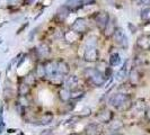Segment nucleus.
Instances as JSON below:
<instances>
[{
	"instance_id": "f257e3e1",
	"label": "nucleus",
	"mask_w": 150,
	"mask_h": 135,
	"mask_svg": "<svg viewBox=\"0 0 150 135\" xmlns=\"http://www.w3.org/2000/svg\"><path fill=\"white\" fill-rule=\"evenodd\" d=\"M110 105L119 110H129L133 106V104L130 95L125 92H117L110 98Z\"/></svg>"
},
{
	"instance_id": "f03ea898",
	"label": "nucleus",
	"mask_w": 150,
	"mask_h": 135,
	"mask_svg": "<svg viewBox=\"0 0 150 135\" xmlns=\"http://www.w3.org/2000/svg\"><path fill=\"white\" fill-rule=\"evenodd\" d=\"M83 77L87 81L95 87H103L106 82V77L103 72H100L96 68H86L83 70Z\"/></svg>"
},
{
	"instance_id": "7ed1b4c3",
	"label": "nucleus",
	"mask_w": 150,
	"mask_h": 135,
	"mask_svg": "<svg viewBox=\"0 0 150 135\" xmlns=\"http://www.w3.org/2000/svg\"><path fill=\"white\" fill-rule=\"evenodd\" d=\"M111 19V16L110 14L105 11V10H100V11H97L96 15H95V24L97 26V28L100 32L105 30V27L107 26V24Z\"/></svg>"
},
{
	"instance_id": "20e7f679",
	"label": "nucleus",
	"mask_w": 150,
	"mask_h": 135,
	"mask_svg": "<svg viewBox=\"0 0 150 135\" xmlns=\"http://www.w3.org/2000/svg\"><path fill=\"white\" fill-rule=\"evenodd\" d=\"M113 41H114V43L117 45V46H120L122 49H127L128 47V37H127V35H125V33L123 32V30L121 28V27H116V30L114 32V34H113Z\"/></svg>"
},
{
	"instance_id": "39448f33",
	"label": "nucleus",
	"mask_w": 150,
	"mask_h": 135,
	"mask_svg": "<svg viewBox=\"0 0 150 135\" xmlns=\"http://www.w3.org/2000/svg\"><path fill=\"white\" fill-rule=\"evenodd\" d=\"M83 60L86 62H97L99 60V51L96 46H87L83 52Z\"/></svg>"
},
{
	"instance_id": "423d86ee",
	"label": "nucleus",
	"mask_w": 150,
	"mask_h": 135,
	"mask_svg": "<svg viewBox=\"0 0 150 135\" xmlns=\"http://www.w3.org/2000/svg\"><path fill=\"white\" fill-rule=\"evenodd\" d=\"M71 30L76 32V33H78L79 35H83L88 30V22L83 17L77 18L74 22V24L71 25Z\"/></svg>"
},
{
	"instance_id": "0eeeda50",
	"label": "nucleus",
	"mask_w": 150,
	"mask_h": 135,
	"mask_svg": "<svg viewBox=\"0 0 150 135\" xmlns=\"http://www.w3.org/2000/svg\"><path fill=\"white\" fill-rule=\"evenodd\" d=\"M96 118L102 124H110L113 120V118H114V114L107 108H102L96 114Z\"/></svg>"
},
{
	"instance_id": "6e6552de",
	"label": "nucleus",
	"mask_w": 150,
	"mask_h": 135,
	"mask_svg": "<svg viewBox=\"0 0 150 135\" xmlns=\"http://www.w3.org/2000/svg\"><path fill=\"white\" fill-rule=\"evenodd\" d=\"M53 120H54V115H53V112H43L41 116H38L34 124L40 125V126H45V125L51 124V123L53 122Z\"/></svg>"
},
{
	"instance_id": "1a4fd4ad",
	"label": "nucleus",
	"mask_w": 150,
	"mask_h": 135,
	"mask_svg": "<svg viewBox=\"0 0 150 135\" xmlns=\"http://www.w3.org/2000/svg\"><path fill=\"white\" fill-rule=\"evenodd\" d=\"M137 46L141 51H148L150 50V35L148 34H141L137 38Z\"/></svg>"
},
{
	"instance_id": "9d476101",
	"label": "nucleus",
	"mask_w": 150,
	"mask_h": 135,
	"mask_svg": "<svg viewBox=\"0 0 150 135\" xmlns=\"http://www.w3.org/2000/svg\"><path fill=\"white\" fill-rule=\"evenodd\" d=\"M116 18L115 17H112L111 19H110V22L107 24V26L105 27V30H103V34H104V36L106 38H112L113 34H114V32L116 30Z\"/></svg>"
},
{
	"instance_id": "9b49d317",
	"label": "nucleus",
	"mask_w": 150,
	"mask_h": 135,
	"mask_svg": "<svg viewBox=\"0 0 150 135\" xmlns=\"http://www.w3.org/2000/svg\"><path fill=\"white\" fill-rule=\"evenodd\" d=\"M69 14H70V10L63 5V6H61V7L57 10V13H55V15H54V20L58 22H63L66 20V18L69 16Z\"/></svg>"
},
{
	"instance_id": "f8f14e48",
	"label": "nucleus",
	"mask_w": 150,
	"mask_h": 135,
	"mask_svg": "<svg viewBox=\"0 0 150 135\" xmlns=\"http://www.w3.org/2000/svg\"><path fill=\"white\" fill-rule=\"evenodd\" d=\"M36 54L41 59H46L51 54V47L49 46L47 43H41L36 47Z\"/></svg>"
},
{
	"instance_id": "ddd939ff",
	"label": "nucleus",
	"mask_w": 150,
	"mask_h": 135,
	"mask_svg": "<svg viewBox=\"0 0 150 135\" xmlns=\"http://www.w3.org/2000/svg\"><path fill=\"white\" fill-rule=\"evenodd\" d=\"M44 63V68H45V72H46V77L50 78L52 77L53 75H55L58 72L57 70V61L53 60H46Z\"/></svg>"
},
{
	"instance_id": "4468645a",
	"label": "nucleus",
	"mask_w": 150,
	"mask_h": 135,
	"mask_svg": "<svg viewBox=\"0 0 150 135\" xmlns=\"http://www.w3.org/2000/svg\"><path fill=\"white\" fill-rule=\"evenodd\" d=\"M128 78H129V83H130L131 86H137L138 83L140 82L141 75H140V72L138 71V69L132 68V69L130 70V72H129Z\"/></svg>"
},
{
	"instance_id": "2eb2a0df",
	"label": "nucleus",
	"mask_w": 150,
	"mask_h": 135,
	"mask_svg": "<svg viewBox=\"0 0 150 135\" xmlns=\"http://www.w3.org/2000/svg\"><path fill=\"white\" fill-rule=\"evenodd\" d=\"M57 70H58V73L62 75H68L70 73V65L64 60L59 59L57 60Z\"/></svg>"
},
{
	"instance_id": "dca6fc26",
	"label": "nucleus",
	"mask_w": 150,
	"mask_h": 135,
	"mask_svg": "<svg viewBox=\"0 0 150 135\" xmlns=\"http://www.w3.org/2000/svg\"><path fill=\"white\" fill-rule=\"evenodd\" d=\"M64 86L69 90H75L77 88H79V79H78V77L77 75L68 77L66 79V81H64Z\"/></svg>"
},
{
	"instance_id": "f3484780",
	"label": "nucleus",
	"mask_w": 150,
	"mask_h": 135,
	"mask_svg": "<svg viewBox=\"0 0 150 135\" xmlns=\"http://www.w3.org/2000/svg\"><path fill=\"white\" fill-rule=\"evenodd\" d=\"M30 86L28 83H26L25 81H22L18 84V89H17V94H18V97H27L30 94Z\"/></svg>"
},
{
	"instance_id": "a211bd4d",
	"label": "nucleus",
	"mask_w": 150,
	"mask_h": 135,
	"mask_svg": "<svg viewBox=\"0 0 150 135\" xmlns=\"http://www.w3.org/2000/svg\"><path fill=\"white\" fill-rule=\"evenodd\" d=\"M63 36H64V39L67 41L68 43H71V44H74V43H76L77 41H79L81 38V35H79L78 33L74 32L72 30L66 32Z\"/></svg>"
},
{
	"instance_id": "6ab92c4d",
	"label": "nucleus",
	"mask_w": 150,
	"mask_h": 135,
	"mask_svg": "<svg viewBox=\"0 0 150 135\" xmlns=\"http://www.w3.org/2000/svg\"><path fill=\"white\" fill-rule=\"evenodd\" d=\"M100 126L97 123H91L89 125H87L85 128V134L86 135H98L100 132Z\"/></svg>"
},
{
	"instance_id": "aec40b11",
	"label": "nucleus",
	"mask_w": 150,
	"mask_h": 135,
	"mask_svg": "<svg viewBox=\"0 0 150 135\" xmlns=\"http://www.w3.org/2000/svg\"><path fill=\"white\" fill-rule=\"evenodd\" d=\"M59 98L62 103H69L71 100V90H69L68 88H61L58 92Z\"/></svg>"
},
{
	"instance_id": "412c9836",
	"label": "nucleus",
	"mask_w": 150,
	"mask_h": 135,
	"mask_svg": "<svg viewBox=\"0 0 150 135\" xmlns=\"http://www.w3.org/2000/svg\"><path fill=\"white\" fill-rule=\"evenodd\" d=\"M64 6L70 10V11H76L78 10L79 8L83 7V4H81V0H67L64 2Z\"/></svg>"
},
{
	"instance_id": "4be33fe9",
	"label": "nucleus",
	"mask_w": 150,
	"mask_h": 135,
	"mask_svg": "<svg viewBox=\"0 0 150 135\" xmlns=\"http://www.w3.org/2000/svg\"><path fill=\"white\" fill-rule=\"evenodd\" d=\"M49 80H50V83H51V84L55 86V87H60V86H62V84L64 83V75H62L57 72L55 75H53L52 77H50Z\"/></svg>"
},
{
	"instance_id": "5701e85b",
	"label": "nucleus",
	"mask_w": 150,
	"mask_h": 135,
	"mask_svg": "<svg viewBox=\"0 0 150 135\" xmlns=\"http://www.w3.org/2000/svg\"><path fill=\"white\" fill-rule=\"evenodd\" d=\"M34 75H35V77L38 78V79H44L45 77H46L44 63H38V64H36L35 70H34Z\"/></svg>"
},
{
	"instance_id": "b1692460",
	"label": "nucleus",
	"mask_w": 150,
	"mask_h": 135,
	"mask_svg": "<svg viewBox=\"0 0 150 135\" xmlns=\"http://www.w3.org/2000/svg\"><path fill=\"white\" fill-rule=\"evenodd\" d=\"M124 127V124L122 123V120H112L111 123H110V132H119L120 129Z\"/></svg>"
},
{
	"instance_id": "393cba45",
	"label": "nucleus",
	"mask_w": 150,
	"mask_h": 135,
	"mask_svg": "<svg viewBox=\"0 0 150 135\" xmlns=\"http://www.w3.org/2000/svg\"><path fill=\"white\" fill-rule=\"evenodd\" d=\"M121 61H122V59H121L119 53L115 52V53H112V54L110 55L108 62H110V65H111V67H117V65H120Z\"/></svg>"
},
{
	"instance_id": "a878e982",
	"label": "nucleus",
	"mask_w": 150,
	"mask_h": 135,
	"mask_svg": "<svg viewBox=\"0 0 150 135\" xmlns=\"http://www.w3.org/2000/svg\"><path fill=\"white\" fill-rule=\"evenodd\" d=\"M85 96V91L80 88H77L75 90H71V100H79Z\"/></svg>"
},
{
	"instance_id": "bb28decb",
	"label": "nucleus",
	"mask_w": 150,
	"mask_h": 135,
	"mask_svg": "<svg viewBox=\"0 0 150 135\" xmlns=\"http://www.w3.org/2000/svg\"><path fill=\"white\" fill-rule=\"evenodd\" d=\"M141 19L147 22L150 20V6H147L141 10Z\"/></svg>"
},
{
	"instance_id": "cd10ccee",
	"label": "nucleus",
	"mask_w": 150,
	"mask_h": 135,
	"mask_svg": "<svg viewBox=\"0 0 150 135\" xmlns=\"http://www.w3.org/2000/svg\"><path fill=\"white\" fill-rule=\"evenodd\" d=\"M24 81H25L26 83H28L30 87H32L33 84H35L36 77H35V75H34V72H32V73H30L28 75H26V77L24 78Z\"/></svg>"
},
{
	"instance_id": "c85d7f7f",
	"label": "nucleus",
	"mask_w": 150,
	"mask_h": 135,
	"mask_svg": "<svg viewBox=\"0 0 150 135\" xmlns=\"http://www.w3.org/2000/svg\"><path fill=\"white\" fill-rule=\"evenodd\" d=\"M90 112H91V109H90L89 107H85L81 112H80V117H87V116H89Z\"/></svg>"
},
{
	"instance_id": "c756f323",
	"label": "nucleus",
	"mask_w": 150,
	"mask_h": 135,
	"mask_svg": "<svg viewBox=\"0 0 150 135\" xmlns=\"http://www.w3.org/2000/svg\"><path fill=\"white\" fill-rule=\"evenodd\" d=\"M134 1L138 6H144V5L150 4V0H134Z\"/></svg>"
},
{
	"instance_id": "7c9ffc66",
	"label": "nucleus",
	"mask_w": 150,
	"mask_h": 135,
	"mask_svg": "<svg viewBox=\"0 0 150 135\" xmlns=\"http://www.w3.org/2000/svg\"><path fill=\"white\" fill-rule=\"evenodd\" d=\"M144 117H146V120L150 123V107H147V108H146V110H144Z\"/></svg>"
},
{
	"instance_id": "2f4dec72",
	"label": "nucleus",
	"mask_w": 150,
	"mask_h": 135,
	"mask_svg": "<svg viewBox=\"0 0 150 135\" xmlns=\"http://www.w3.org/2000/svg\"><path fill=\"white\" fill-rule=\"evenodd\" d=\"M128 27H129V30H130V32H131L132 34H134L135 32H137V27L132 25V22H128Z\"/></svg>"
},
{
	"instance_id": "473e14b6",
	"label": "nucleus",
	"mask_w": 150,
	"mask_h": 135,
	"mask_svg": "<svg viewBox=\"0 0 150 135\" xmlns=\"http://www.w3.org/2000/svg\"><path fill=\"white\" fill-rule=\"evenodd\" d=\"M27 27H28V22H25V24L23 25L22 27L19 28V30H17V32H16V34H21V33H22L23 30H25V28H27Z\"/></svg>"
},
{
	"instance_id": "72a5a7b5",
	"label": "nucleus",
	"mask_w": 150,
	"mask_h": 135,
	"mask_svg": "<svg viewBox=\"0 0 150 135\" xmlns=\"http://www.w3.org/2000/svg\"><path fill=\"white\" fill-rule=\"evenodd\" d=\"M18 1L19 0H8L7 5L8 6H16V5H18Z\"/></svg>"
},
{
	"instance_id": "f704fd0d",
	"label": "nucleus",
	"mask_w": 150,
	"mask_h": 135,
	"mask_svg": "<svg viewBox=\"0 0 150 135\" xmlns=\"http://www.w3.org/2000/svg\"><path fill=\"white\" fill-rule=\"evenodd\" d=\"M0 123H4V106H0Z\"/></svg>"
},
{
	"instance_id": "c9c22d12",
	"label": "nucleus",
	"mask_w": 150,
	"mask_h": 135,
	"mask_svg": "<svg viewBox=\"0 0 150 135\" xmlns=\"http://www.w3.org/2000/svg\"><path fill=\"white\" fill-rule=\"evenodd\" d=\"M25 58H26V55H23V56H22V59H21V60H19V62L17 63V68H19V67H21V65H22V63H23V62H24V60H25Z\"/></svg>"
},
{
	"instance_id": "e433bc0d",
	"label": "nucleus",
	"mask_w": 150,
	"mask_h": 135,
	"mask_svg": "<svg viewBox=\"0 0 150 135\" xmlns=\"http://www.w3.org/2000/svg\"><path fill=\"white\" fill-rule=\"evenodd\" d=\"M4 129H5V123H0V134H2Z\"/></svg>"
},
{
	"instance_id": "4c0bfd02",
	"label": "nucleus",
	"mask_w": 150,
	"mask_h": 135,
	"mask_svg": "<svg viewBox=\"0 0 150 135\" xmlns=\"http://www.w3.org/2000/svg\"><path fill=\"white\" fill-rule=\"evenodd\" d=\"M34 1H35V0H25V1H24V4H25L26 6H28V5H30V4H33Z\"/></svg>"
},
{
	"instance_id": "58836bf2",
	"label": "nucleus",
	"mask_w": 150,
	"mask_h": 135,
	"mask_svg": "<svg viewBox=\"0 0 150 135\" xmlns=\"http://www.w3.org/2000/svg\"><path fill=\"white\" fill-rule=\"evenodd\" d=\"M106 135H122V134H120L119 132H110L108 134H106Z\"/></svg>"
},
{
	"instance_id": "ea45409f",
	"label": "nucleus",
	"mask_w": 150,
	"mask_h": 135,
	"mask_svg": "<svg viewBox=\"0 0 150 135\" xmlns=\"http://www.w3.org/2000/svg\"><path fill=\"white\" fill-rule=\"evenodd\" d=\"M70 135H81V134H78V133H72V134H70Z\"/></svg>"
},
{
	"instance_id": "a19ab883",
	"label": "nucleus",
	"mask_w": 150,
	"mask_h": 135,
	"mask_svg": "<svg viewBox=\"0 0 150 135\" xmlns=\"http://www.w3.org/2000/svg\"><path fill=\"white\" fill-rule=\"evenodd\" d=\"M143 135H147V134H143Z\"/></svg>"
},
{
	"instance_id": "79ce46f5",
	"label": "nucleus",
	"mask_w": 150,
	"mask_h": 135,
	"mask_svg": "<svg viewBox=\"0 0 150 135\" xmlns=\"http://www.w3.org/2000/svg\"><path fill=\"white\" fill-rule=\"evenodd\" d=\"M0 42H1V39H0Z\"/></svg>"
}]
</instances>
